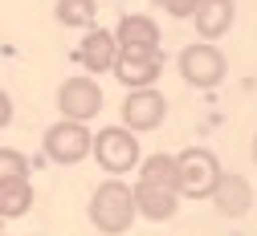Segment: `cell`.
Instances as JSON below:
<instances>
[{"instance_id":"1","label":"cell","mask_w":257,"mask_h":236,"mask_svg":"<svg viewBox=\"0 0 257 236\" xmlns=\"http://www.w3.org/2000/svg\"><path fill=\"white\" fill-rule=\"evenodd\" d=\"M135 191L126 179H102L98 187H94L90 195V224L98 236H122V232H131L135 224Z\"/></svg>"},{"instance_id":"2","label":"cell","mask_w":257,"mask_h":236,"mask_svg":"<svg viewBox=\"0 0 257 236\" xmlns=\"http://www.w3.org/2000/svg\"><path fill=\"white\" fill-rule=\"evenodd\" d=\"M90 155H94V163H98L110 179H122L126 171L139 167V134H131L126 126H102L98 134H94Z\"/></svg>"},{"instance_id":"3","label":"cell","mask_w":257,"mask_h":236,"mask_svg":"<svg viewBox=\"0 0 257 236\" xmlns=\"http://www.w3.org/2000/svg\"><path fill=\"white\" fill-rule=\"evenodd\" d=\"M176 70L188 86L196 90H216L224 82V74H229V57H224L220 45L212 41H196V45H184L180 57H176Z\"/></svg>"},{"instance_id":"4","label":"cell","mask_w":257,"mask_h":236,"mask_svg":"<svg viewBox=\"0 0 257 236\" xmlns=\"http://www.w3.org/2000/svg\"><path fill=\"white\" fill-rule=\"evenodd\" d=\"M220 179V159L208 147H188L176 155V191L188 199H208Z\"/></svg>"},{"instance_id":"5","label":"cell","mask_w":257,"mask_h":236,"mask_svg":"<svg viewBox=\"0 0 257 236\" xmlns=\"http://www.w3.org/2000/svg\"><path fill=\"white\" fill-rule=\"evenodd\" d=\"M106 106V98H102V86L98 78H90V74H74L57 86V110L61 118H70V122H90V118H98Z\"/></svg>"},{"instance_id":"6","label":"cell","mask_w":257,"mask_h":236,"mask_svg":"<svg viewBox=\"0 0 257 236\" xmlns=\"http://www.w3.org/2000/svg\"><path fill=\"white\" fill-rule=\"evenodd\" d=\"M41 147H45V159H53V163H61V167H74V163H82V159L90 155L94 134H90V126H86V122L57 118V122L45 130Z\"/></svg>"},{"instance_id":"7","label":"cell","mask_w":257,"mask_h":236,"mask_svg":"<svg viewBox=\"0 0 257 236\" xmlns=\"http://www.w3.org/2000/svg\"><path fill=\"white\" fill-rule=\"evenodd\" d=\"M122 126L131 130V134H147V130H159L164 126V118H168V98L159 94L155 86H147V90H126V98H122Z\"/></svg>"},{"instance_id":"8","label":"cell","mask_w":257,"mask_h":236,"mask_svg":"<svg viewBox=\"0 0 257 236\" xmlns=\"http://www.w3.org/2000/svg\"><path fill=\"white\" fill-rule=\"evenodd\" d=\"M110 74L126 90H147L164 74V49H118V61Z\"/></svg>"},{"instance_id":"9","label":"cell","mask_w":257,"mask_h":236,"mask_svg":"<svg viewBox=\"0 0 257 236\" xmlns=\"http://www.w3.org/2000/svg\"><path fill=\"white\" fill-rule=\"evenodd\" d=\"M78 61L94 74H110L114 70V61H118V41H114V29H102V25H94L86 29V37L78 45Z\"/></svg>"},{"instance_id":"10","label":"cell","mask_w":257,"mask_h":236,"mask_svg":"<svg viewBox=\"0 0 257 236\" xmlns=\"http://www.w3.org/2000/svg\"><path fill=\"white\" fill-rule=\"evenodd\" d=\"M208 199L216 204L220 216L241 220V216H249V208H253V183H249L245 175H237V171H220V179H216V187H212Z\"/></svg>"},{"instance_id":"11","label":"cell","mask_w":257,"mask_h":236,"mask_svg":"<svg viewBox=\"0 0 257 236\" xmlns=\"http://www.w3.org/2000/svg\"><path fill=\"white\" fill-rule=\"evenodd\" d=\"M135 212L151 224H164L180 212V191L176 187H159V183H135Z\"/></svg>"},{"instance_id":"12","label":"cell","mask_w":257,"mask_h":236,"mask_svg":"<svg viewBox=\"0 0 257 236\" xmlns=\"http://www.w3.org/2000/svg\"><path fill=\"white\" fill-rule=\"evenodd\" d=\"M233 21H237V5H233V0H200V9L192 13L196 37L200 41H212V45L233 29Z\"/></svg>"},{"instance_id":"13","label":"cell","mask_w":257,"mask_h":236,"mask_svg":"<svg viewBox=\"0 0 257 236\" xmlns=\"http://www.w3.org/2000/svg\"><path fill=\"white\" fill-rule=\"evenodd\" d=\"M118 49H159V25L143 13H126L114 29Z\"/></svg>"},{"instance_id":"14","label":"cell","mask_w":257,"mask_h":236,"mask_svg":"<svg viewBox=\"0 0 257 236\" xmlns=\"http://www.w3.org/2000/svg\"><path fill=\"white\" fill-rule=\"evenodd\" d=\"M33 204H37V191H33L29 179H17V183H5V187H0V216H5V220L29 216Z\"/></svg>"},{"instance_id":"15","label":"cell","mask_w":257,"mask_h":236,"mask_svg":"<svg viewBox=\"0 0 257 236\" xmlns=\"http://www.w3.org/2000/svg\"><path fill=\"white\" fill-rule=\"evenodd\" d=\"M57 25L66 29H94L98 25V0H57Z\"/></svg>"},{"instance_id":"16","label":"cell","mask_w":257,"mask_h":236,"mask_svg":"<svg viewBox=\"0 0 257 236\" xmlns=\"http://www.w3.org/2000/svg\"><path fill=\"white\" fill-rule=\"evenodd\" d=\"M139 183H159V187H176V155L159 151L139 159Z\"/></svg>"},{"instance_id":"17","label":"cell","mask_w":257,"mask_h":236,"mask_svg":"<svg viewBox=\"0 0 257 236\" xmlns=\"http://www.w3.org/2000/svg\"><path fill=\"white\" fill-rule=\"evenodd\" d=\"M17 179H29V159L13 147H0V187L17 183Z\"/></svg>"},{"instance_id":"18","label":"cell","mask_w":257,"mask_h":236,"mask_svg":"<svg viewBox=\"0 0 257 236\" xmlns=\"http://www.w3.org/2000/svg\"><path fill=\"white\" fill-rule=\"evenodd\" d=\"M159 9L172 13L176 21H192V13L200 9V0H159Z\"/></svg>"},{"instance_id":"19","label":"cell","mask_w":257,"mask_h":236,"mask_svg":"<svg viewBox=\"0 0 257 236\" xmlns=\"http://www.w3.org/2000/svg\"><path fill=\"white\" fill-rule=\"evenodd\" d=\"M9 122H13V98H9L5 90H0V130H5Z\"/></svg>"},{"instance_id":"20","label":"cell","mask_w":257,"mask_h":236,"mask_svg":"<svg viewBox=\"0 0 257 236\" xmlns=\"http://www.w3.org/2000/svg\"><path fill=\"white\" fill-rule=\"evenodd\" d=\"M253 163H257V139H253Z\"/></svg>"},{"instance_id":"21","label":"cell","mask_w":257,"mask_h":236,"mask_svg":"<svg viewBox=\"0 0 257 236\" xmlns=\"http://www.w3.org/2000/svg\"><path fill=\"white\" fill-rule=\"evenodd\" d=\"M0 232H5V216H0Z\"/></svg>"},{"instance_id":"22","label":"cell","mask_w":257,"mask_h":236,"mask_svg":"<svg viewBox=\"0 0 257 236\" xmlns=\"http://www.w3.org/2000/svg\"><path fill=\"white\" fill-rule=\"evenodd\" d=\"M151 5H159V0H151Z\"/></svg>"}]
</instances>
